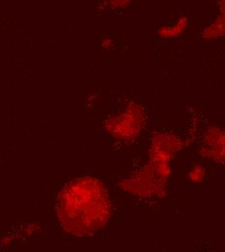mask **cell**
I'll return each instance as SVG.
<instances>
[{
    "label": "cell",
    "mask_w": 225,
    "mask_h": 252,
    "mask_svg": "<svg viewBox=\"0 0 225 252\" xmlns=\"http://www.w3.org/2000/svg\"><path fill=\"white\" fill-rule=\"evenodd\" d=\"M64 226L78 236H91L109 219L110 200L104 186L94 178H81L63 193Z\"/></svg>",
    "instance_id": "cell-1"
},
{
    "label": "cell",
    "mask_w": 225,
    "mask_h": 252,
    "mask_svg": "<svg viewBox=\"0 0 225 252\" xmlns=\"http://www.w3.org/2000/svg\"><path fill=\"white\" fill-rule=\"evenodd\" d=\"M189 24V19L187 17H182L178 23L176 24V26L174 27H163L159 30V35H161V37L164 38H172V37H177L180 34H182L185 32L186 28L188 27Z\"/></svg>",
    "instance_id": "cell-2"
},
{
    "label": "cell",
    "mask_w": 225,
    "mask_h": 252,
    "mask_svg": "<svg viewBox=\"0 0 225 252\" xmlns=\"http://www.w3.org/2000/svg\"><path fill=\"white\" fill-rule=\"evenodd\" d=\"M225 33V14L220 15L213 25L205 29L203 36L206 39H216L223 36Z\"/></svg>",
    "instance_id": "cell-3"
},
{
    "label": "cell",
    "mask_w": 225,
    "mask_h": 252,
    "mask_svg": "<svg viewBox=\"0 0 225 252\" xmlns=\"http://www.w3.org/2000/svg\"><path fill=\"white\" fill-rule=\"evenodd\" d=\"M130 0H108V3L111 6L114 7H121V8H125L129 4Z\"/></svg>",
    "instance_id": "cell-4"
},
{
    "label": "cell",
    "mask_w": 225,
    "mask_h": 252,
    "mask_svg": "<svg viewBox=\"0 0 225 252\" xmlns=\"http://www.w3.org/2000/svg\"><path fill=\"white\" fill-rule=\"evenodd\" d=\"M220 2H223V3H225V0H219Z\"/></svg>",
    "instance_id": "cell-5"
}]
</instances>
